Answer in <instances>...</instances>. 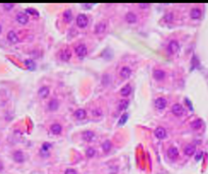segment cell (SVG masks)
<instances>
[{
	"label": "cell",
	"instance_id": "obj_6",
	"mask_svg": "<svg viewBox=\"0 0 208 174\" xmlns=\"http://www.w3.org/2000/svg\"><path fill=\"white\" fill-rule=\"evenodd\" d=\"M165 71L163 69H160V68H155L153 70V78L154 80L160 81H163L165 78Z\"/></svg>",
	"mask_w": 208,
	"mask_h": 174
},
{
	"label": "cell",
	"instance_id": "obj_37",
	"mask_svg": "<svg viewBox=\"0 0 208 174\" xmlns=\"http://www.w3.org/2000/svg\"><path fill=\"white\" fill-rule=\"evenodd\" d=\"M202 156H203V152H198V154L196 155V157H195V159H196V161H199V160L202 158Z\"/></svg>",
	"mask_w": 208,
	"mask_h": 174
},
{
	"label": "cell",
	"instance_id": "obj_32",
	"mask_svg": "<svg viewBox=\"0 0 208 174\" xmlns=\"http://www.w3.org/2000/svg\"><path fill=\"white\" fill-rule=\"evenodd\" d=\"M50 148H51V145L49 144V143H44V144L42 145V152L48 153V151H49Z\"/></svg>",
	"mask_w": 208,
	"mask_h": 174
},
{
	"label": "cell",
	"instance_id": "obj_1",
	"mask_svg": "<svg viewBox=\"0 0 208 174\" xmlns=\"http://www.w3.org/2000/svg\"><path fill=\"white\" fill-rule=\"evenodd\" d=\"M88 22H89V20L86 14L81 13L77 16V25H78L79 28H81V29L86 28L87 25H88Z\"/></svg>",
	"mask_w": 208,
	"mask_h": 174
},
{
	"label": "cell",
	"instance_id": "obj_28",
	"mask_svg": "<svg viewBox=\"0 0 208 174\" xmlns=\"http://www.w3.org/2000/svg\"><path fill=\"white\" fill-rule=\"evenodd\" d=\"M25 64L29 69H34L35 68V62L32 59H27L25 60Z\"/></svg>",
	"mask_w": 208,
	"mask_h": 174
},
{
	"label": "cell",
	"instance_id": "obj_11",
	"mask_svg": "<svg viewBox=\"0 0 208 174\" xmlns=\"http://www.w3.org/2000/svg\"><path fill=\"white\" fill-rule=\"evenodd\" d=\"M154 134H155V137H157V139L161 140L166 137V130L162 126H158V127H156L155 130H154Z\"/></svg>",
	"mask_w": 208,
	"mask_h": 174
},
{
	"label": "cell",
	"instance_id": "obj_25",
	"mask_svg": "<svg viewBox=\"0 0 208 174\" xmlns=\"http://www.w3.org/2000/svg\"><path fill=\"white\" fill-rule=\"evenodd\" d=\"M112 148V143L110 142V140H106V142L103 143V145H102V149H103V151L105 153H108L110 150H111Z\"/></svg>",
	"mask_w": 208,
	"mask_h": 174
},
{
	"label": "cell",
	"instance_id": "obj_12",
	"mask_svg": "<svg viewBox=\"0 0 208 174\" xmlns=\"http://www.w3.org/2000/svg\"><path fill=\"white\" fill-rule=\"evenodd\" d=\"M12 158L17 163H23L25 161V156L22 151H15L12 154Z\"/></svg>",
	"mask_w": 208,
	"mask_h": 174
},
{
	"label": "cell",
	"instance_id": "obj_31",
	"mask_svg": "<svg viewBox=\"0 0 208 174\" xmlns=\"http://www.w3.org/2000/svg\"><path fill=\"white\" fill-rule=\"evenodd\" d=\"M173 13H167V14H165V16L163 17V20L165 22H173Z\"/></svg>",
	"mask_w": 208,
	"mask_h": 174
},
{
	"label": "cell",
	"instance_id": "obj_13",
	"mask_svg": "<svg viewBox=\"0 0 208 174\" xmlns=\"http://www.w3.org/2000/svg\"><path fill=\"white\" fill-rule=\"evenodd\" d=\"M49 93H50V90L48 87H46V86L41 87V88L39 89V91H38V95H39V97L41 99L47 98V97L49 96Z\"/></svg>",
	"mask_w": 208,
	"mask_h": 174
},
{
	"label": "cell",
	"instance_id": "obj_35",
	"mask_svg": "<svg viewBox=\"0 0 208 174\" xmlns=\"http://www.w3.org/2000/svg\"><path fill=\"white\" fill-rule=\"evenodd\" d=\"M27 12H30V13H33V15H35V16H38L39 15V13H38V11L37 10H35V9H31V8H28L27 10H26Z\"/></svg>",
	"mask_w": 208,
	"mask_h": 174
},
{
	"label": "cell",
	"instance_id": "obj_23",
	"mask_svg": "<svg viewBox=\"0 0 208 174\" xmlns=\"http://www.w3.org/2000/svg\"><path fill=\"white\" fill-rule=\"evenodd\" d=\"M62 19L65 22H71V19H73V12H71V10H69V9L65 10L62 13Z\"/></svg>",
	"mask_w": 208,
	"mask_h": 174
},
{
	"label": "cell",
	"instance_id": "obj_21",
	"mask_svg": "<svg viewBox=\"0 0 208 174\" xmlns=\"http://www.w3.org/2000/svg\"><path fill=\"white\" fill-rule=\"evenodd\" d=\"M131 93H132V88H131V85L130 84H128V85H125V87H122V90H120V95H122V97H128L130 96Z\"/></svg>",
	"mask_w": 208,
	"mask_h": 174
},
{
	"label": "cell",
	"instance_id": "obj_24",
	"mask_svg": "<svg viewBox=\"0 0 208 174\" xmlns=\"http://www.w3.org/2000/svg\"><path fill=\"white\" fill-rule=\"evenodd\" d=\"M105 30H106V25H105L104 22H99V24L95 27V34H101V33H104Z\"/></svg>",
	"mask_w": 208,
	"mask_h": 174
},
{
	"label": "cell",
	"instance_id": "obj_33",
	"mask_svg": "<svg viewBox=\"0 0 208 174\" xmlns=\"http://www.w3.org/2000/svg\"><path fill=\"white\" fill-rule=\"evenodd\" d=\"M102 114H103V112H102L101 109H94L93 110V115L94 116H102Z\"/></svg>",
	"mask_w": 208,
	"mask_h": 174
},
{
	"label": "cell",
	"instance_id": "obj_7",
	"mask_svg": "<svg viewBox=\"0 0 208 174\" xmlns=\"http://www.w3.org/2000/svg\"><path fill=\"white\" fill-rule=\"evenodd\" d=\"M17 22L20 25H27L29 22V16L27 15V13L25 12H20V13L17 14Z\"/></svg>",
	"mask_w": 208,
	"mask_h": 174
},
{
	"label": "cell",
	"instance_id": "obj_10",
	"mask_svg": "<svg viewBox=\"0 0 208 174\" xmlns=\"http://www.w3.org/2000/svg\"><path fill=\"white\" fill-rule=\"evenodd\" d=\"M179 150L176 149V147L169 148L168 151H167V156H168V158H169L170 160H176V159H178V158H179Z\"/></svg>",
	"mask_w": 208,
	"mask_h": 174
},
{
	"label": "cell",
	"instance_id": "obj_40",
	"mask_svg": "<svg viewBox=\"0 0 208 174\" xmlns=\"http://www.w3.org/2000/svg\"><path fill=\"white\" fill-rule=\"evenodd\" d=\"M1 31H2V27L0 25V33H1Z\"/></svg>",
	"mask_w": 208,
	"mask_h": 174
},
{
	"label": "cell",
	"instance_id": "obj_36",
	"mask_svg": "<svg viewBox=\"0 0 208 174\" xmlns=\"http://www.w3.org/2000/svg\"><path fill=\"white\" fill-rule=\"evenodd\" d=\"M65 174H78V173H77V171L73 169V168H68V169L65 170Z\"/></svg>",
	"mask_w": 208,
	"mask_h": 174
},
{
	"label": "cell",
	"instance_id": "obj_3",
	"mask_svg": "<svg viewBox=\"0 0 208 174\" xmlns=\"http://www.w3.org/2000/svg\"><path fill=\"white\" fill-rule=\"evenodd\" d=\"M166 105H167V101L163 97H159L154 101V106L157 110H163L166 107Z\"/></svg>",
	"mask_w": 208,
	"mask_h": 174
},
{
	"label": "cell",
	"instance_id": "obj_14",
	"mask_svg": "<svg viewBox=\"0 0 208 174\" xmlns=\"http://www.w3.org/2000/svg\"><path fill=\"white\" fill-rule=\"evenodd\" d=\"M82 137H83V140H86V142H91V140H94L95 134L92 130H86V131L82 132Z\"/></svg>",
	"mask_w": 208,
	"mask_h": 174
},
{
	"label": "cell",
	"instance_id": "obj_19",
	"mask_svg": "<svg viewBox=\"0 0 208 174\" xmlns=\"http://www.w3.org/2000/svg\"><path fill=\"white\" fill-rule=\"evenodd\" d=\"M50 130L53 134L58 135L61 134V131H62V126H61L59 123H53L50 126Z\"/></svg>",
	"mask_w": 208,
	"mask_h": 174
},
{
	"label": "cell",
	"instance_id": "obj_17",
	"mask_svg": "<svg viewBox=\"0 0 208 174\" xmlns=\"http://www.w3.org/2000/svg\"><path fill=\"white\" fill-rule=\"evenodd\" d=\"M58 107H59V102H58L56 99L50 100L49 103H48V105H47V108L49 111H55V110L58 109Z\"/></svg>",
	"mask_w": 208,
	"mask_h": 174
},
{
	"label": "cell",
	"instance_id": "obj_15",
	"mask_svg": "<svg viewBox=\"0 0 208 174\" xmlns=\"http://www.w3.org/2000/svg\"><path fill=\"white\" fill-rule=\"evenodd\" d=\"M125 22H129V24H135V22H137L138 17L134 12H128L125 16Z\"/></svg>",
	"mask_w": 208,
	"mask_h": 174
},
{
	"label": "cell",
	"instance_id": "obj_30",
	"mask_svg": "<svg viewBox=\"0 0 208 174\" xmlns=\"http://www.w3.org/2000/svg\"><path fill=\"white\" fill-rule=\"evenodd\" d=\"M128 117H129V114H128V113H125V114H122V117H120V119H119V125H122V124H125V122H127V119H128Z\"/></svg>",
	"mask_w": 208,
	"mask_h": 174
},
{
	"label": "cell",
	"instance_id": "obj_8",
	"mask_svg": "<svg viewBox=\"0 0 208 174\" xmlns=\"http://www.w3.org/2000/svg\"><path fill=\"white\" fill-rule=\"evenodd\" d=\"M131 75H132V70H131V68L129 67V66H122V67L120 68L119 75H120V78H122L124 80L129 78Z\"/></svg>",
	"mask_w": 208,
	"mask_h": 174
},
{
	"label": "cell",
	"instance_id": "obj_2",
	"mask_svg": "<svg viewBox=\"0 0 208 174\" xmlns=\"http://www.w3.org/2000/svg\"><path fill=\"white\" fill-rule=\"evenodd\" d=\"M74 51H76V54L78 57L80 58H83L85 57V56L87 55V53H88V49H87L86 45L84 44H80L76 47V49H74Z\"/></svg>",
	"mask_w": 208,
	"mask_h": 174
},
{
	"label": "cell",
	"instance_id": "obj_29",
	"mask_svg": "<svg viewBox=\"0 0 208 174\" xmlns=\"http://www.w3.org/2000/svg\"><path fill=\"white\" fill-rule=\"evenodd\" d=\"M95 154H96V151H95V149H93V148H88V150L86 151V156L88 158L94 157Z\"/></svg>",
	"mask_w": 208,
	"mask_h": 174
},
{
	"label": "cell",
	"instance_id": "obj_26",
	"mask_svg": "<svg viewBox=\"0 0 208 174\" xmlns=\"http://www.w3.org/2000/svg\"><path fill=\"white\" fill-rule=\"evenodd\" d=\"M191 126H192V128H194V129H199V128H201V126H202V120H201V119H196V120H194V121L191 123Z\"/></svg>",
	"mask_w": 208,
	"mask_h": 174
},
{
	"label": "cell",
	"instance_id": "obj_16",
	"mask_svg": "<svg viewBox=\"0 0 208 174\" xmlns=\"http://www.w3.org/2000/svg\"><path fill=\"white\" fill-rule=\"evenodd\" d=\"M74 115L78 120H84L87 117V112H86V110H84V109H78L74 111Z\"/></svg>",
	"mask_w": 208,
	"mask_h": 174
},
{
	"label": "cell",
	"instance_id": "obj_34",
	"mask_svg": "<svg viewBox=\"0 0 208 174\" xmlns=\"http://www.w3.org/2000/svg\"><path fill=\"white\" fill-rule=\"evenodd\" d=\"M14 4H12V3H6V4H3L4 9H6V10H10V9H12V8H14Z\"/></svg>",
	"mask_w": 208,
	"mask_h": 174
},
{
	"label": "cell",
	"instance_id": "obj_39",
	"mask_svg": "<svg viewBox=\"0 0 208 174\" xmlns=\"http://www.w3.org/2000/svg\"><path fill=\"white\" fill-rule=\"evenodd\" d=\"M3 163H2L1 162V161H0V171H2V170H3Z\"/></svg>",
	"mask_w": 208,
	"mask_h": 174
},
{
	"label": "cell",
	"instance_id": "obj_4",
	"mask_svg": "<svg viewBox=\"0 0 208 174\" xmlns=\"http://www.w3.org/2000/svg\"><path fill=\"white\" fill-rule=\"evenodd\" d=\"M179 48V42L176 40H171L167 45V51L170 54H176V53L178 52Z\"/></svg>",
	"mask_w": 208,
	"mask_h": 174
},
{
	"label": "cell",
	"instance_id": "obj_22",
	"mask_svg": "<svg viewBox=\"0 0 208 174\" xmlns=\"http://www.w3.org/2000/svg\"><path fill=\"white\" fill-rule=\"evenodd\" d=\"M201 14H202V11L201 9L197 8V7H195V8H193L191 10V12H190V15H191L192 19H198L201 17Z\"/></svg>",
	"mask_w": 208,
	"mask_h": 174
},
{
	"label": "cell",
	"instance_id": "obj_18",
	"mask_svg": "<svg viewBox=\"0 0 208 174\" xmlns=\"http://www.w3.org/2000/svg\"><path fill=\"white\" fill-rule=\"evenodd\" d=\"M7 40H8L10 43H12V44H15V43L19 42V37L15 34L14 31H9V32L7 33Z\"/></svg>",
	"mask_w": 208,
	"mask_h": 174
},
{
	"label": "cell",
	"instance_id": "obj_5",
	"mask_svg": "<svg viewBox=\"0 0 208 174\" xmlns=\"http://www.w3.org/2000/svg\"><path fill=\"white\" fill-rule=\"evenodd\" d=\"M171 112H173V115H176V116H182L184 113H185V110L183 108V106H182L181 104L179 103H176L173 105V107H171Z\"/></svg>",
	"mask_w": 208,
	"mask_h": 174
},
{
	"label": "cell",
	"instance_id": "obj_20",
	"mask_svg": "<svg viewBox=\"0 0 208 174\" xmlns=\"http://www.w3.org/2000/svg\"><path fill=\"white\" fill-rule=\"evenodd\" d=\"M184 153H185V155H187V156H193L195 153H196V147H195L194 145L186 146V148H185V150H184Z\"/></svg>",
	"mask_w": 208,
	"mask_h": 174
},
{
	"label": "cell",
	"instance_id": "obj_9",
	"mask_svg": "<svg viewBox=\"0 0 208 174\" xmlns=\"http://www.w3.org/2000/svg\"><path fill=\"white\" fill-rule=\"evenodd\" d=\"M59 57L62 61H68L71 58V51L68 49V48L61 50L59 53Z\"/></svg>",
	"mask_w": 208,
	"mask_h": 174
},
{
	"label": "cell",
	"instance_id": "obj_27",
	"mask_svg": "<svg viewBox=\"0 0 208 174\" xmlns=\"http://www.w3.org/2000/svg\"><path fill=\"white\" fill-rule=\"evenodd\" d=\"M130 102L128 101V100H122V101L119 102V110H120V111H122V110H125V108H127L128 106H129Z\"/></svg>",
	"mask_w": 208,
	"mask_h": 174
},
{
	"label": "cell",
	"instance_id": "obj_38",
	"mask_svg": "<svg viewBox=\"0 0 208 174\" xmlns=\"http://www.w3.org/2000/svg\"><path fill=\"white\" fill-rule=\"evenodd\" d=\"M139 6L142 7V8H144V7H148L149 4H139Z\"/></svg>",
	"mask_w": 208,
	"mask_h": 174
}]
</instances>
